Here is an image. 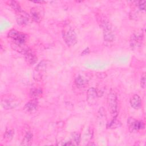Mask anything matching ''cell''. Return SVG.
Here are the masks:
<instances>
[{"mask_svg": "<svg viewBox=\"0 0 146 146\" xmlns=\"http://www.w3.org/2000/svg\"><path fill=\"white\" fill-rule=\"evenodd\" d=\"M98 22L103 31L104 39L106 42H112L114 39V35L112 33L111 26L109 21L104 16H100L99 18H98Z\"/></svg>", "mask_w": 146, "mask_h": 146, "instance_id": "cell-1", "label": "cell"}, {"mask_svg": "<svg viewBox=\"0 0 146 146\" xmlns=\"http://www.w3.org/2000/svg\"><path fill=\"white\" fill-rule=\"evenodd\" d=\"M107 106L112 116L116 117L118 113V102L117 95L115 92H110L107 96Z\"/></svg>", "mask_w": 146, "mask_h": 146, "instance_id": "cell-2", "label": "cell"}, {"mask_svg": "<svg viewBox=\"0 0 146 146\" xmlns=\"http://www.w3.org/2000/svg\"><path fill=\"white\" fill-rule=\"evenodd\" d=\"M62 35L64 42L68 46H73L77 43V35L71 27H64L62 32Z\"/></svg>", "mask_w": 146, "mask_h": 146, "instance_id": "cell-3", "label": "cell"}, {"mask_svg": "<svg viewBox=\"0 0 146 146\" xmlns=\"http://www.w3.org/2000/svg\"><path fill=\"white\" fill-rule=\"evenodd\" d=\"M7 37L11 39L14 44L18 46H24L26 42V35L15 29L10 30L7 34Z\"/></svg>", "mask_w": 146, "mask_h": 146, "instance_id": "cell-4", "label": "cell"}, {"mask_svg": "<svg viewBox=\"0 0 146 146\" xmlns=\"http://www.w3.org/2000/svg\"><path fill=\"white\" fill-rule=\"evenodd\" d=\"M20 53L23 54L25 60L29 64L33 65L36 62L37 58L34 52L29 47L24 46Z\"/></svg>", "mask_w": 146, "mask_h": 146, "instance_id": "cell-5", "label": "cell"}, {"mask_svg": "<svg viewBox=\"0 0 146 146\" xmlns=\"http://www.w3.org/2000/svg\"><path fill=\"white\" fill-rule=\"evenodd\" d=\"M127 126L131 132H136L140 129H144L145 127L143 121H138L135 118L129 117L127 120Z\"/></svg>", "mask_w": 146, "mask_h": 146, "instance_id": "cell-6", "label": "cell"}, {"mask_svg": "<svg viewBox=\"0 0 146 146\" xmlns=\"http://www.w3.org/2000/svg\"><path fill=\"white\" fill-rule=\"evenodd\" d=\"M46 63L45 61L42 60L35 67L33 72V78L36 81H39L42 79V77L46 71Z\"/></svg>", "mask_w": 146, "mask_h": 146, "instance_id": "cell-7", "label": "cell"}, {"mask_svg": "<svg viewBox=\"0 0 146 146\" xmlns=\"http://www.w3.org/2000/svg\"><path fill=\"white\" fill-rule=\"evenodd\" d=\"M143 39V33H133L130 38V46L132 48H136L139 47L141 45V43Z\"/></svg>", "mask_w": 146, "mask_h": 146, "instance_id": "cell-8", "label": "cell"}, {"mask_svg": "<svg viewBox=\"0 0 146 146\" xmlns=\"http://www.w3.org/2000/svg\"><path fill=\"white\" fill-rule=\"evenodd\" d=\"M1 104L2 107L5 109L10 110L18 106L19 104V103H18V101L15 99H13L10 98H5L4 97L2 98L1 101Z\"/></svg>", "mask_w": 146, "mask_h": 146, "instance_id": "cell-9", "label": "cell"}, {"mask_svg": "<svg viewBox=\"0 0 146 146\" xmlns=\"http://www.w3.org/2000/svg\"><path fill=\"white\" fill-rule=\"evenodd\" d=\"M29 15L23 10L17 13V21L18 24L21 25H27L30 22Z\"/></svg>", "mask_w": 146, "mask_h": 146, "instance_id": "cell-10", "label": "cell"}, {"mask_svg": "<svg viewBox=\"0 0 146 146\" xmlns=\"http://www.w3.org/2000/svg\"><path fill=\"white\" fill-rule=\"evenodd\" d=\"M98 96V93L96 90L94 88H90L87 92V100L90 105L94 104Z\"/></svg>", "mask_w": 146, "mask_h": 146, "instance_id": "cell-11", "label": "cell"}, {"mask_svg": "<svg viewBox=\"0 0 146 146\" xmlns=\"http://www.w3.org/2000/svg\"><path fill=\"white\" fill-rule=\"evenodd\" d=\"M130 104L131 107L136 110L140 108L141 106V99L140 97L137 95L135 94L130 99Z\"/></svg>", "mask_w": 146, "mask_h": 146, "instance_id": "cell-12", "label": "cell"}, {"mask_svg": "<svg viewBox=\"0 0 146 146\" xmlns=\"http://www.w3.org/2000/svg\"><path fill=\"white\" fill-rule=\"evenodd\" d=\"M33 137V135L31 132L30 131L27 132L21 143V145H25V146L31 145L32 144Z\"/></svg>", "mask_w": 146, "mask_h": 146, "instance_id": "cell-13", "label": "cell"}, {"mask_svg": "<svg viewBox=\"0 0 146 146\" xmlns=\"http://www.w3.org/2000/svg\"><path fill=\"white\" fill-rule=\"evenodd\" d=\"M30 14L32 19L35 22H39L41 21V13L36 7L31 8L30 10Z\"/></svg>", "mask_w": 146, "mask_h": 146, "instance_id": "cell-14", "label": "cell"}, {"mask_svg": "<svg viewBox=\"0 0 146 146\" xmlns=\"http://www.w3.org/2000/svg\"><path fill=\"white\" fill-rule=\"evenodd\" d=\"M36 109H37V104L34 101L29 102L25 104L24 107L25 111L29 112H34L36 111Z\"/></svg>", "mask_w": 146, "mask_h": 146, "instance_id": "cell-15", "label": "cell"}, {"mask_svg": "<svg viewBox=\"0 0 146 146\" xmlns=\"http://www.w3.org/2000/svg\"><path fill=\"white\" fill-rule=\"evenodd\" d=\"M9 5L16 12V13H19L22 11L19 4L15 1H11L9 2Z\"/></svg>", "mask_w": 146, "mask_h": 146, "instance_id": "cell-16", "label": "cell"}, {"mask_svg": "<svg viewBox=\"0 0 146 146\" xmlns=\"http://www.w3.org/2000/svg\"><path fill=\"white\" fill-rule=\"evenodd\" d=\"M75 83L78 87H83L86 83V80L82 76L79 75L75 78Z\"/></svg>", "mask_w": 146, "mask_h": 146, "instance_id": "cell-17", "label": "cell"}, {"mask_svg": "<svg viewBox=\"0 0 146 146\" xmlns=\"http://www.w3.org/2000/svg\"><path fill=\"white\" fill-rule=\"evenodd\" d=\"M121 125V123L119 120H117L116 117H113V119L108 124L107 128H116L119 127Z\"/></svg>", "mask_w": 146, "mask_h": 146, "instance_id": "cell-18", "label": "cell"}, {"mask_svg": "<svg viewBox=\"0 0 146 146\" xmlns=\"http://www.w3.org/2000/svg\"><path fill=\"white\" fill-rule=\"evenodd\" d=\"M42 95V91L39 88H34L30 91V95L34 99H38Z\"/></svg>", "mask_w": 146, "mask_h": 146, "instance_id": "cell-19", "label": "cell"}, {"mask_svg": "<svg viewBox=\"0 0 146 146\" xmlns=\"http://www.w3.org/2000/svg\"><path fill=\"white\" fill-rule=\"evenodd\" d=\"M14 134V132L13 129H7L3 135V138L7 140H10Z\"/></svg>", "mask_w": 146, "mask_h": 146, "instance_id": "cell-20", "label": "cell"}, {"mask_svg": "<svg viewBox=\"0 0 146 146\" xmlns=\"http://www.w3.org/2000/svg\"><path fill=\"white\" fill-rule=\"evenodd\" d=\"M72 141L74 145H79L80 141V135L79 133L75 132L72 134Z\"/></svg>", "mask_w": 146, "mask_h": 146, "instance_id": "cell-21", "label": "cell"}, {"mask_svg": "<svg viewBox=\"0 0 146 146\" xmlns=\"http://www.w3.org/2000/svg\"><path fill=\"white\" fill-rule=\"evenodd\" d=\"M140 86H141V87L143 88H144L145 87V75L144 73L141 75V77Z\"/></svg>", "mask_w": 146, "mask_h": 146, "instance_id": "cell-22", "label": "cell"}, {"mask_svg": "<svg viewBox=\"0 0 146 146\" xmlns=\"http://www.w3.org/2000/svg\"><path fill=\"white\" fill-rule=\"evenodd\" d=\"M145 1H139L137 2V6L140 10L143 11L145 10Z\"/></svg>", "mask_w": 146, "mask_h": 146, "instance_id": "cell-23", "label": "cell"}]
</instances>
